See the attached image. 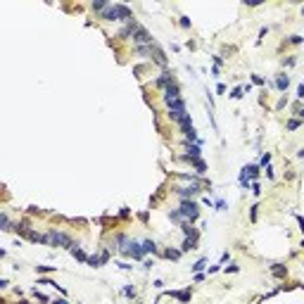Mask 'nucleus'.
<instances>
[{
	"mask_svg": "<svg viewBox=\"0 0 304 304\" xmlns=\"http://www.w3.org/2000/svg\"><path fill=\"white\" fill-rule=\"evenodd\" d=\"M195 192H197V188H195V185H190V188H183V190H181V195H183V197H188V195H195Z\"/></svg>",
	"mask_w": 304,
	"mask_h": 304,
	"instance_id": "nucleus-14",
	"label": "nucleus"
},
{
	"mask_svg": "<svg viewBox=\"0 0 304 304\" xmlns=\"http://www.w3.org/2000/svg\"><path fill=\"white\" fill-rule=\"evenodd\" d=\"M71 254H74L76 259H81V262H88V259H86V254H83L81 250H76V247H71Z\"/></svg>",
	"mask_w": 304,
	"mask_h": 304,
	"instance_id": "nucleus-15",
	"label": "nucleus"
},
{
	"mask_svg": "<svg viewBox=\"0 0 304 304\" xmlns=\"http://www.w3.org/2000/svg\"><path fill=\"white\" fill-rule=\"evenodd\" d=\"M164 257H169V259H178V257H181V252H176V250H166V252H164Z\"/></svg>",
	"mask_w": 304,
	"mask_h": 304,
	"instance_id": "nucleus-17",
	"label": "nucleus"
},
{
	"mask_svg": "<svg viewBox=\"0 0 304 304\" xmlns=\"http://www.w3.org/2000/svg\"><path fill=\"white\" fill-rule=\"evenodd\" d=\"M102 19H119V14H117V7H109V10H105Z\"/></svg>",
	"mask_w": 304,
	"mask_h": 304,
	"instance_id": "nucleus-7",
	"label": "nucleus"
},
{
	"mask_svg": "<svg viewBox=\"0 0 304 304\" xmlns=\"http://www.w3.org/2000/svg\"><path fill=\"white\" fill-rule=\"evenodd\" d=\"M55 266H38V273H48V271H53Z\"/></svg>",
	"mask_w": 304,
	"mask_h": 304,
	"instance_id": "nucleus-23",
	"label": "nucleus"
},
{
	"mask_svg": "<svg viewBox=\"0 0 304 304\" xmlns=\"http://www.w3.org/2000/svg\"><path fill=\"white\" fill-rule=\"evenodd\" d=\"M181 26H185V29L190 26V19H188V17H181Z\"/></svg>",
	"mask_w": 304,
	"mask_h": 304,
	"instance_id": "nucleus-24",
	"label": "nucleus"
},
{
	"mask_svg": "<svg viewBox=\"0 0 304 304\" xmlns=\"http://www.w3.org/2000/svg\"><path fill=\"white\" fill-rule=\"evenodd\" d=\"M93 10H105V3H93Z\"/></svg>",
	"mask_w": 304,
	"mask_h": 304,
	"instance_id": "nucleus-25",
	"label": "nucleus"
},
{
	"mask_svg": "<svg viewBox=\"0 0 304 304\" xmlns=\"http://www.w3.org/2000/svg\"><path fill=\"white\" fill-rule=\"evenodd\" d=\"M169 107H171V112H178V114H183V100H174V102H169Z\"/></svg>",
	"mask_w": 304,
	"mask_h": 304,
	"instance_id": "nucleus-6",
	"label": "nucleus"
},
{
	"mask_svg": "<svg viewBox=\"0 0 304 304\" xmlns=\"http://www.w3.org/2000/svg\"><path fill=\"white\" fill-rule=\"evenodd\" d=\"M297 114H299V117H302V119H304V107H302V109H299V112H297Z\"/></svg>",
	"mask_w": 304,
	"mask_h": 304,
	"instance_id": "nucleus-31",
	"label": "nucleus"
},
{
	"mask_svg": "<svg viewBox=\"0 0 304 304\" xmlns=\"http://www.w3.org/2000/svg\"><path fill=\"white\" fill-rule=\"evenodd\" d=\"M271 271H273V276H276V278H283V276H285V273H288V271H285V268H283V266H280V264H276V266H273V268H271Z\"/></svg>",
	"mask_w": 304,
	"mask_h": 304,
	"instance_id": "nucleus-10",
	"label": "nucleus"
},
{
	"mask_svg": "<svg viewBox=\"0 0 304 304\" xmlns=\"http://www.w3.org/2000/svg\"><path fill=\"white\" fill-rule=\"evenodd\" d=\"M55 304H67V302H64V299H57V302H55Z\"/></svg>",
	"mask_w": 304,
	"mask_h": 304,
	"instance_id": "nucleus-33",
	"label": "nucleus"
},
{
	"mask_svg": "<svg viewBox=\"0 0 304 304\" xmlns=\"http://www.w3.org/2000/svg\"><path fill=\"white\" fill-rule=\"evenodd\" d=\"M297 126H299V121H297V119H290V121H288V128H290V131H295Z\"/></svg>",
	"mask_w": 304,
	"mask_h": 304,
	"instance_id": "nucleus-21",
	"label": "nucleus"
},
{
	"mask_svg": "<svg viewBox=\"0 0 304 304\" xmlns=\"http://www.w3.org/2000/svg\"><path fill=\"white\" fill-rule=\"evenodd\" d=\"M230 97H233V100H240L242 97V88H235V91L230 93Z\"/></svg>",
	"mask_w": 304,
	"mask_h": 304,
	"instance_id": "nucleus-19",
	"label": "nucleus"
},
{
	"mask_svg": "<svg viewBox=\"0 0 304 304\" xmlns=\"http://www.w3.org/2000/svg\"><path fill=\"white\" fill-rule=\"evenodd\" d=\"M143 252H157V245H155V242H143Z\"/></svg>",
	"mask_w": 304,
	"mask_h": 304,
	"instance_id": "nucleus-13",
	"label": "nucleus"
},
{
	"mask_svg": "<svg viewBox=\"0 0 304 304\" xmlns=\"http://www.w3.org/2000/svg\"><path fill=\"white\" fill-rule=\"evenodd\" d=\"M190 155L197 159V155H200V147H197V145H192V147H190Z\"/></svg>",
	"mask_w": 304,
	"mask_h": 304,
	"instance_id": "nucleus-22",
	"label": "nucleus"
},
{
	"mask_svg": "<svg viewBox=\"0 0 304 304\" xmlns=\"http://www.w3.org/2000/svg\"><path fill=\"white\" fill-rule=\"evenodd\" d=\"M133 41H138V43H152V36H150V33L145 31V29H135Z\"/></svg>",
	"mask_w": 304,
	"mask_h": 304,
	"instance_id": "nucleus-4",
	"label": "nucleus"
},
{
	"mask_svg": "<svg viewBox=\"0 0 304 304\" xmlns=\"http://www.w3.org/2000/svg\"><path fill=\"white\" fill-rule=\"evenodd\" d=\"M152 53H155V59H157L159 64H166V57H164V53H162L159 48H152Z\"/></svg>",
	"mask_w": 304,
	"mask_h": 304,
	"instance_id": "nucleus-8",
	"label": "nucleus"
},
{
	"mask_svg": "<svg viewBox=\"0 0 304 304\" xmlns=\"http://www.w3.org/2000/svg\"><path fill=\"white\" fill-rule=\"evenodd\" d=\"M242 171H245V174H250L252 178H257V176H259V169H257V166H245Z\"/></svg>",
	"mask_w": 304,
	"mask_h": 304,
	"instance_id": "nucleus-11",
	"label": "nucleus"
},
{
	"mask_svg": "<svg viewBox=\"0 0 304 304\" xmlns=\"http://www.w3.org/2000/svg\"><path fill=\"white\" fill-rule=\"evenodd\" d=\"M252 81H254L257 86H262V83H264V79H262V76H252Z\"/></svg>",
	"mask_w": 304,
	"mask_h": 304,
	"instance_id": "nucleus-26",
	"label": "nucleus"
},
{
	"mask_svg": "<svg viewBox=\"0 0 304 304\" xmlns=\"http://www.w3.org/2000/svg\"><path fill=\"white\" fill-rule=\"evenodd\" d=\"M297 221H299V228H302V233H304V219H302V216H297Z\"/></svg>",
	"mask_w": 304,
	"mask_h": 304,
	"instance_id": "nucleus-30",
	"label": "nucleus"
},
{
	"mask_svg": "<svg viewBox=\"0 0 304 304\" xmlns=\"http://www.w3.org/2000/svg\"><path fill=\"white\" fill-rule=\"evenodd\" d=\"M171 295H174V297H178L181 302H188V299H190V292H171Z\"/></svg>",
	"mask_w": 304,
	"mask_h": 304,
	"instance_id": "nucleus-16",
	"label": "nucleus"
},
{
	"mask_svg": "<svg viewBox=\"0 0 304 304\" xmlns=\"http://www.w3.org/2000/svg\"><path fill=\"white\" fill-rule=\"evenodd\" d=\"M0 224H3V230H10V219H7L5 214L0 216Z\"/></svg>",
	"mask_w": 304,
	"mask_h": 304,
	"instance_id": "nucleus-18",
	"label": "nucleus"
},
{
	"mask_svg": "<svg viewBox=\"0 0 304 304\" xmlns=\"http://www.w3.org/2000/svg\"><path fill=\"white\" fill-rule=\"evenodd\" d=\"M195 169H197V174H204V171H207V164H204L202 159H195Z\"/></svg>",
	"mask_w": 304,
	"mask_h": 304,
	"instance_id": "nucleus-12",
	"label": "nucleus"
},
{
	"mask_svg": "<svg viewBox=\"0 0 304 304\" xmlns=\"http://www.w3.org/2000/svg\"><path fill=\"white\" fill-rule=\"evenodd\" d=\"M276 86H278V88H280V91H285V88H288V86H290V79H288V76H280V79L276 81Z\"/></svg>",
	"mask_w": 304,
	"mask_h": 304,
	"instance_id": "nucleus-9",
	"label": "nucleus"
},
{
	"mask_svg": "<svg viewBox=\"0 0 304 304\" xmlns=\"http://www.w3.org/2000/svg\"><path fill=\"white\" fill-rule=\"evenodd\" d=\"M297 97H304V86H299V88H297Z\"/></svg>",
	"mask_w": 304,
	"mask_h": 304,
	"instance_id": "nucleus-29",
	"label": "nucleus"
},
{
	"mask_svg": "<svg viewBox=\"0 0 304 304\" xmlns=\"http://www.w3.org/2000/svg\"><path fill=\"white\" fill-rule=\"evenodd\" d=\"M297 155H299V157H302V159H304V150H299V152H297Z\"/></svg>",
	"mask_w": 304,
	"mask_h": 304,
	"instance_id": "nucleus-32",
	"label": "nucleus"
},
{
	"mask_svg": "<svg viewBox=\"0 0 304 304\" xmlns=\"http://www.w3.org/2000/svg\"><path fill=\"white\" fill-rule=\"evenodd\" d=\"M197 214H200V209H197V204H195V202H183L181 204V216L195 221V219H197Z\"/></svg>",
	"mask_w": 304,
	"mask_h": 304,
	"instance_id": "nucleus-1",
	"label": "nucleus"
},
{
	"mask_svg": "<svg viewBox=\"0 0 304 304\" xmlns=\"http://www.w3.org/2000/svg\"><path fill=\"white\" fill-rule=\"evenodd\" d=\"M48 240L53 242V245H64V247H71V240L67 238L64 233H55V230H50L48 233Z\"/></svg>",
	"mask_w": 304,
	"mask_h": 304,
	"instance_id": "nucleus-2",
	"label": "nucleus"
},
{
	"mask_svg": "<svg viewBox=\"0 0 304 304\" xmlns=\"http://www.w3.org/2000/svg\"><path fill=\"white\" fill-rule=\"evenodd\" d=\"M257 209H259V207H257V204H254V207H252V212H250V216H252V221H254V219H257Z\"/></svg>",
	"mask_w": 304,
	"mask_h": 304,
	"instance_id": "nucleus-28",
	"label": "nucleus"
},
{
	"mask_svg": "<svg viewBox=\"0 0 304 304\" xmlns=\"http://www.w3.org/2000/svg\"><path fill=\"white\" fill-rule=\"evenodd\" d=\"M268 162H271V155H268V152H266V155L262 157V164H268Z\"/></svg>",
	"mask_w": 304,
	"mask_h": 304,
	"instance_id": "nucleus-27",
	"label": "nucleus"
},
{
	"mask_svg": "<svg viewBox=\"0 0 304 304\" xmlns=\"http://www.w3.org/2000/svg\"><path fill=\"white\" fill-rule=\"evenodd\" d=\"M204 264H207V259H200V262L195 264V266H192V271H202V268H204Z\"/></svg>",
	"mask_w": 304,
	"mask_h": 304,
	"instance_id": "nucleus-20",
	"label": "nucleus"
},
{
	"mask_svg": "<svg viewBox=\"0 0 304 304\" xmlns=\"http://www.w3.org/2000/svg\"><path fill=\"white\" fill-rule=\"evenodd\" d=\"M117 7V14L121 17V19H131V10L128 7H124V5H114Z\"/></svg>",
	"mask_w": 304,
	"mask_h": 304,
	"instance_id": "nucleus-5",
	"label": "nucleus"
},
{
	"mask_svg": "<svg viewBox=\"0 0 304 304\" xmlns=\"http://www.w3.org/2000/svg\"><path fill=\"white\" fill-rule=\"evenodd\" d=\"M166 100H169V102L181 100V95H178V86H176V83H169V86H166Z\"/></svg>",
	"mask_w": 304,
	"mask_h": 304,
	"instance_id": "nucleus-3",
	"label": "nucleus"
}]
</instances>
